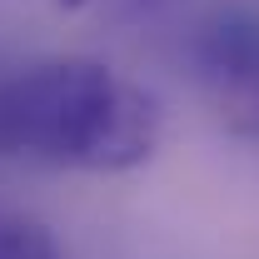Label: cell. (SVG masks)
<instances>
[{"instance_id":"obj_1","label":"cell","mask_w":259,"mask_h":259,"mask_svg":"<svg viewBox=\"0 0 259 259\" xmlns=\"http://www.w3.org/2000/svg\"><path fill=\"white\" fill-rule=\"evenodd\" d=\"M160 105L110 65L60 55L0 80V160L120 175L155 155Z\"/></svg>"},{"instance_id":"obj_2","label":"cell","mask_w":259,"mask_h":259,"mask_svg":"<svg viewBox=\"0 0 259 259\" xmlns=\"http://www.w3.org/2000/svg\"><path fill=\"white\" fill-rule=\"evenodd\" d=\"M199 65L214 80V90L229 85L234 75H244L259 60V15L249 5H225L199 25Z\"/></svg>"},{"instance_id":"obj_3","label":"cell","mask_w":259,"mask_h":259,"mask_svg":"<svg viewBox=\"0 0 259 259\" xmlns=\"http://www.w3.org/2000/svg\"><path fill=\"white\" fill-rule=\"evenodd\" d=\"M220 120L244 140H259V60L229 85H220Z\"/></svg>"},{"instance_id":"obj_4","label":"cell","mask_w":259,"mask_h":259,"mask_svg":"<svg viewBox=\"0 0 259 259\" xmlns=\"http://www.w3.org/2000/svg\"><path fill=\"white\" fill-rule=\"evenodd\" d=\"M0 259H60V244L25 214H0Z\"/></svg>"},{"instance_id":"obj_5","label":"cell","mask_w":259,"mask_h":259,"mask_svg":"<svg viewBox=\"0 0 259 259\" xmlns=\"http://www.w3.org/2000/svg\"><path fill=\"white\" fill-rule=\"evenodd\" d=\"M60 10H80V5H90V0H55Z\"/></svg>"}]
</instances>
